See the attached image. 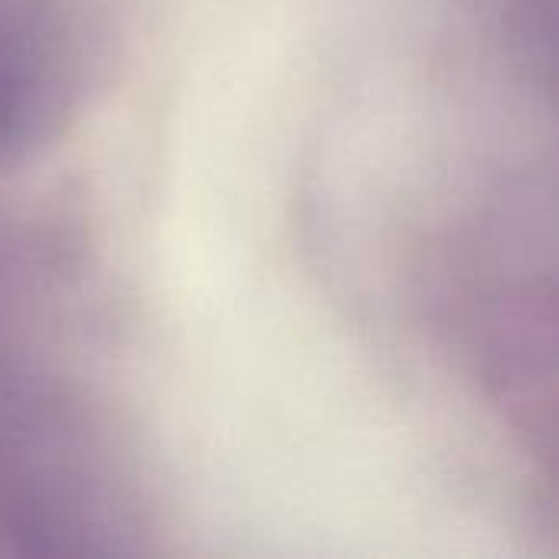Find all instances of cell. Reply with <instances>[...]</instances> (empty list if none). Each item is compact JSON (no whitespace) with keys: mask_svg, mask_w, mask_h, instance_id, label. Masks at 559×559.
<instances>
[{"mask_svg":"<svg viewBox=\"0 0 559 559\" xmlns=\"http://www.w3.org/2000/svg\"><path fill=\"white\" fill-rule=\"evenodd\" d=\"M531 203L498 210L465 236L449 272V324L491 403L534 455L554 462V255L537 262Z\"/></svg>","mask_w":559,"mask_h":559,"instance_id":"obj_1","label":"cell"},{"mask_svg":"<svg viewBox=\"0 0 559 559\" xmlns=\"http://www.w3.org/2000/svg\"><path fill=\"white\" fill-rule=\"evenodd\" d=\"M85 0H0V167L52 144L88 85Z\"/></svg>","mask_w":559,"mask_h":559,"instance_id":"obj_2","label":"cell"},{"mask_svg":"<svg viewBox=\"0 0 559 559\" xmlns=\"http://www.w3.org/2000/svg\"><path fill=\"white\" fill-rule=\"evenodd\" d=\"M514 66L540 85L554 79V0H475Z\"/></svg>","mask_w":559,"mask_h":559,"instance_id":"obj_3","label":"cell"}]
</instances>
